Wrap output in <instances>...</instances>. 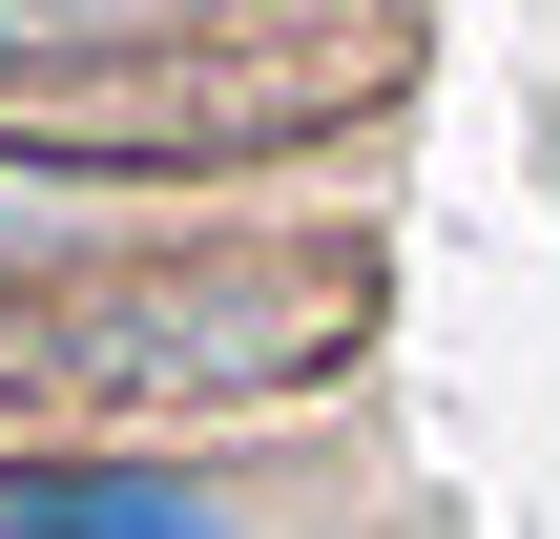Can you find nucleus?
I'll return each instance as SVG.
<instances>
[{
  "mask_svg": "<svg viewBox=\"0 0 560 539\" xmlns=\"http://www.w3.org/2000/svg\"><path fill=\"white\" fill-rule=\"evenodd\" d=\"M0 539H229V478H187V457H21Z\"/></svg>",
  "mask_w": 560,
  "mask_h": 539,
  "instance_id": "nucleus-1",
  "label": "nucleus"
},
{
  "mask_svg": "<svg viewBox=\"0 0 560 539\" xmlns=\"http://www.w3.org/2000/svg\"><path fill=\"white\" fill-rule=\"evenodd\" d=\"M42 229H62V187H21V166H0V270H21Z\"/></svg>",
  "mask_w": 560,
  "mask_h": 539,
  "instance_id": "nucleus-2",
  "label": "nucleus"
}]
</instances>
